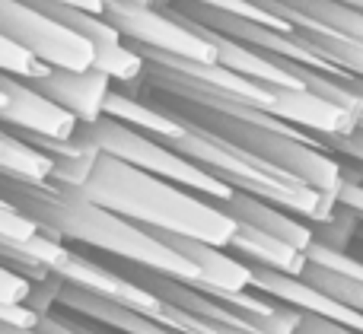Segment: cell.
Listing matches in <instances>:
<instances>
[{"label": "cell", "instance_id": "7402d4cb", "mask_svg": "<svg viewBox=\"0 0 363 334\" xmlns=\"http://www.w3.org/2000/svg\"><path fill=\"white\" fill-rule=\"evenodd\" d=\"M345 80H347V86H351V89H357V93L363 96V76H354V74H345ZM360 127H363V121H360Z\"/></svg>", "mask_w": 363, "mask_h": 334}, {"label": "cell", "instance_id": "277c9868", "mask_svg": "<svg viewBox=\"0 0 363 334\" xmlns=\"http://www.w3.org/2000/svg\"><path fill=\"white\" fill-rule=\"evenodd\" d=\"M153 93H160V89H153ZM160 96H163L160 102L169 105L172 112L198 121V125H204L207 131L220 134V137H226L230 144L242 146L245 153L258 156L262 163L274 166V169L287 172V175L306 182L309 188H315V191H322V195L338 201L341 182H345L341 156L322 150L309 131L294 127V125L268 127V125H258V121L239 118V115L217 112V108H204V105H194V102L176 99V96H169V93H160Z\"/></svg>", "mask_w": 363, "mask_h": 334}, {"label": "cell", "instance_id": "d6986e66", "mask_svg": "<svg viewBox=\"0 0 363 334\" xmlns=\"http://www.w3.org/2000/svg\"><path fill=\"white\" fill-rule=\"evenodd\" d=\"M294 334H360V331L345 328V325H338V322H328V318L313 316V312H303V318H300V325H296Z\"/></svg>", "mask_w": 363, "mask_h": 334}, {"label": "cell", "instance_id": "e0dca14e", "mask_svg": "<svg viewBox=\"0 0 363 334\" xmlns=\"http://www.w3.org/2000/svg\"><path fill=\"white\" fill-rule=\"evenodd\" d=\"M42 229L35 226L32 217H26L19 207H13L10 201L0 197V236H10V239H32L38 236Z\"/></svg>", "mask_w": 363, "mask_h": 334}, {"label": "cell", "instance_id": "30bf717a", "mask_svg": "<svg viewBox=\"0 0 363 334\" xmlns=\"http://www.w3.org/2000/svg\"><path fill=\"white\" fill-rule=\"evenodd\" d=\"M38 93L55 99L61 108H67L80 125H93L106 115L108 93H112V76L99 67L89 70H64L51 67L45 76L29 80Z\"/></svg>", "mask_w": 363, "mask_h": 334}, {"label": "cell", "instance_id": "7c38bea8", "mask_svg": "<svg viewBox=\"0 0 363 334\" xmlns=\"http://www.w3.org/2000/svg\"><path fill=\"white\" fill-rule=\"evenodd\" d=\"M57 277L74 287H83V290L96 293V296H102V299H112V303H118V306L138 309V312H144V316H153V312L160 309V303H163L157 293L140 287L138 280L125 277V274L115 271V267L96 265V261L83 258L80 252L67 255V261H64V267L57 271Z\"/></svg>", "mask_w": 363, "mask_h": 334}, {"label": "cell", "instance_id": "52a82bcc", "mask_svg": "<svg viewBox=\"0 0 363 334\" xmlns=\"http://www.w3.org/2000/svg\"><path fill=\"white\" fill-rule=\"evenodd\" d=\"M102 16L121 32V38L138 48H153L163 54L191 57V61H217V48L207 42L201 32H194L188 23L172 16L166 6H140V4H121L108 0Z\"/></svg>", "mask_w": 363, "mask_h": 334}, {"label": "cell", "instance_id": "9c48e42d", "mask_svg": "<svg viewBox=\"0 0 363 334\" xmlns=\"http://www.w3.org/2000/svg\"><path fill=\"white\" fill-rule=\"evenodd\" d=\"M252 290L264 293V296L277 299V303H287V306H294V309L313 312V316H322V318H328V322H338V325H345V328H354L363 334V312L360 309L341 303L332 293L319 290V287H313L303 277L252 265Z\"/></svg>", "mask_w": 363, "mask_h": 334}, {"label": "cell", "instance_id": "7a4b0ae2", "mask_svg": "<svg viewBox=\"0 0 363 334\" xmlns=\"http://www.w3.org/2000/svg\"><path fill=\"white\" fill-rule=\"evenodd\" d=\"M83 195L115 214L134 220L144 229H166V233L194 236L211 246L226 248L236 236L239 223L226 210H220L211 197L191 188L144 172L112 153H99L89 172Z\"/></svg>", "mask_w": 363, "mask_h": 334}, {"label": "cell", "instance_id": "9a60e30c", "mask_svg": "<svg viewBox=\"0 0 363 334\" xmlns=\"http://www.w3.org/2000/svg\"><path fill=\"white\" fill-rule=\"evenodd\" d=\"M303 280H309L313 287L332 293L335 299H341V303H347V306H354V309L363 312V284L360 280L345 277V274H335L322 265H313V261H309L306 271H303Z\"/></svg>", "mask_w": 363, "mask_h": 334}, {"label": "cell", "instance_id": "5b68a950", "mask_svg": "<svg viewBox=\"0 0 363 334\" xmlns=\"http://www.w3.org/2000/svg\"><path fill=\"white\" fill-rule=\"evenodd\" d=\"M77 134L86 137L89 144H96L102 153H112V156L138 166V169L153 172L160 178H169V182L198 191V195L211 197V201H226L233 195L230 185L217 182L211 172H204L198 163L182 156L169 144H163L153 134H144L138 127L125 125V121L112 118V115H102L93 125H77Z\"/></svg>", "mask_w": 363, "mask_h": 334}, {"label": "cell", "instance_id": "ba28073f", "mask_svg": "<svg viewBox=\"0 0 363 334\" xmlns=\"http://www.w3.org/2000/svg\"><path fill=\"white\" fill-rule=\"evenodd\" d=\"M0 89H4L6 99H10V105L0 112V125L4 127L45 134V137H57V140H67L77 134L80 121H77L67 108L57 105L55 99L38 93L29 80H19V76L0 70Z\"/></svg>", "mask_w": 363, "mask_h": 334}, {"label": "cell", "instance_id": "4fadbf2b", "mask_svg": "<svg viewBox=\"0 0 363 334\" xmlns=\"http://www.w3.org/2000/svg\"><path fill=\"white\" fill-rule=\"evenodd\" d=\"M213 204H217L220 210H226L233 220L252 223V226H258L262 233L277 236V239L290 242V246L303 248V252H309V246L315 242V229L309 226V220H303L300 214H294V210L281 207V204H274V201L249 195V191L233 188V195L226 197V201H213Z\"/></svg>", "mask_w": 363, "mask_h": 334}, {"label": "cell", "instance_id": "8fae6325", "mask_svg": "<svg viewBox=\"0 0 363 334\" xmlns=\"http://www.w3.org/2000/svg\"><path fill=\"white\" fill-rule=\"evenodd\" d=\"M150 233L157 239H163L166 246H172L179 255H185L198 267V284L194 287H207V290H220V293L252 290V265L242 261L239 255L226 252L220 246H211L204 239H194V236L166 233V229H150Z\"/></svg>", "mask_w": 363, "mask_h": 334}, {"label": "cell", "instance_id": "2e32d148", "mask_svg": "<svg viewBox=\"0 0 363 334\" xmlns=\"http://www.w3.org/2000/svg\"><path fill=\"white\" fill-rule=\"evenodd\" d=\"M0 70L19 76V80H38V76H45L51 67L38 54H32L26 45L13 42V38H6L4 32H0Z\"/></svg>", "mask_w": 363, "mask_h": 334}, {"label": "cell", "instance_id": "ffe728a7", "mask_svg": "<svg viewBox=\"0 0 363 334\" xmlns=\"http://www.w3.org/2000/svg\"><path fill=\"white\" fill-rule=\"evenodd\" d=\"M338 204L345 210H351V214L363 223V185L357 178L347 175V172H345V182H341V191H338Z\"/></svg>", "mask_w": 363, "mask_h": 334}, {"label": "cell", "instance_id": "ac0fdd59", "mask_svg": "<svg viewBox=\"0 0 363 334\" xmlns=\"http://www.w3.org/2000/svg\"><path fill=\"white\" fill-rule=\"evenodd\" d=\"M29 293H32L29 277L0 265V303H29Z\"/></svg>", "mask_w": 363, "mask_h": 334}, {"label": "cell", "instance_id": "5bb4252c", "mask_svg": "<svg viewBox=\"0 0 363 334\" xmlns=\"http://www.w3.org/2000/svg\"><path fill=\"white\" fill-rule=\"evenodd\" d=\"M236 223H239L236 236H233V242L226 246L233 255H239V258L249 261V265H262V267H271V271L303 277V271H306V265H309V255L303 252V248L290 246V242L277 239V236H271V233H262V229L252 226V223H242V220H236Z\"/></svg>", "mask_w": 363, "mask_h": 334}, {"label": "cell", "instance_id": "8992f818", "mask_svg": "<svg viewBox=\"0 0 363 334\" xmlns=\"http://www.w3.org/2000/svg\"><path fill=\"white\" fill-rule=\"evenodd\" d=\"M0 32L13 42L26 45L48 67L89 70L96 61V48L86 35L57 23L32 0H0Z\"/></svg>", "mask_w": 363, "mask_h": 334}, {"label": "cell", "instance_id": "603a6c76", "mask_svg": "<svg viewBox=\"0 0 363 334\" xmlns=\"http://www.w3.org/2000/svg\"><path fill=\"white\" fill-rule=\"evenodd\" d=\"M354 242H360L363 246V223L357 220V226H354Z\"/></svg>", "mask_w": 363, "mask_h": 334}, {"label": "cell", "instance_id": "6da1fadb", "mask_svg": "<svg viewBox=\"0 0 363 334\" xmlns=\"http://www.w3.org/2000/svg\"><path fill=\"white\" fill-rule=\"evenodd\" d=\"M0 197L19 207L26 217L35 220V226L45 236L61 242H83L99 252L112 255L118 261L153 267L169 277H182L188 284H198V267L179 255L172 246L138 226L134 220L89 201L83 191L61 188L48 182H29V178L4 175L0 172Z\"/></svg>", "mask_w": 363, "mask_h": 334}, {"label": "cell", "instance_id": "44dd1931", "mask_svg": "<svg viewBox=\"0 0 363 334\" xmlns=\"http://www.w3.org/2000/svg\"><path fill=\"white\" fill-rule=\"evenodd\" d=\"M55 4H67V6H80V10H89V13H106V4L108 0H55Z\"/></svg>", "mask_w": 363, "mask_h": 334}, {"label": "cell", "instance_id": "3957f363", "mask_svg": "<svg viewBox=\"0 0 363 334\" xmlns=\"http://www.w3.org/2000/svg\"><path fill=\"white\" fill-rule=\"evenodd\" d=\"M160 105H163V102H160ZM163 108H169V105H163ZM172 115L179 118V134L163 140V144H169L172 150H179L182 156H188L191 163H198L201 169L211 172L217 182L230 185V188H236V191L258 195V197H264V201L281 204V207L294 210V214H300L303 220H309V223L332 220L335 207H338L335 197L322 195V191L309 188L300 178L262 163L258 156L245 153L242 146L230 144V140L220 137V134L207 131L198 121L185 118V115H179V112H172Z\"/></svg>", "mask_w": 363, "mask_h": 334}]
</instances>
